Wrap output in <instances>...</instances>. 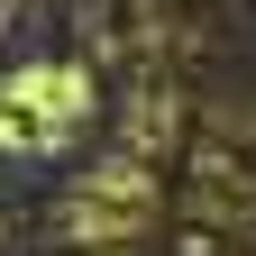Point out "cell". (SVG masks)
<instances>
[{
	"label": "cell",
	"mask_w": 256,
	"mask_h": 256,
	"mask_svg": "<svg viewBox=\"0 0 256 256\" xmlns=\"http://www.w3.org/2000/svg\"><path fill=\"white\" fill-rule=\"evenodd\" d=\"M101 110V82L82 64H10L0 74V156L74 146V128Z\"/></svg>",
	"instance_id": "cell-1"
},
{
	"label": "cell",
	"mask_w": 256,
	"mask_h": 256,
	"mask_svg": "<svg viewBox=\"0 0 256 256\" xmlns=\"http://www.w3.org/2000/svg\"><path fill=\"white\" fill-rule=\"evenodd\" d=\"M146 220H156V174H146V165H101L74 202H64L55 238H64V247H128Z\"/></svg>",
	"instance_id": "cell-2"
}]
</instances>
